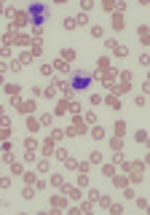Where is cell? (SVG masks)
<instances>
[{"label":"cell","mask_w":150,"mask_h":215,"mask_svg":"<svg viewBox=\"0 0 150 215\" xmlns=\"http://www.w3.org/2000/svg\"><path fill=\"white\" fill-rule=\"evenodd\" d=\"M89 83H91V75L86 70H72V78H70L72 92H83V89H89Z\"/></svg>","instance_id":"cell-1"},{"label":"cell","mask_w":150,"mask_h":215,"mask_svg":"<svg viewBox=\"0 0 150 215\" xmlns=\"http://www.w3.org/2000/svg\"><path fill=\"white\" fill-rule=\"evenodd\" d=\"M27 13H30V19H32V24H43V22L48 19V8L46 6H40V3H32V6L27 8Z\"/></svg>","instance_id":"cell-2"},{"label":"cell","mask_w":150,"mask_h":215,"mask_svg":"<svg viewBox=\"0 0 150 215\" xmlns=\"http://www.w3.org/2000/svg\"><path fill=\"white\" fill-rule=\"evenodd\" d=\"M54 67H56L59 73H70V65H67V62H65V59H62V57H59V59H56V62H54Z\"/></svg>","instance_id":"cell-3"},{"label":"cell","mask_w":150,"mask_h":215,"mask_svg":"<svg viewBox=\"0 0 150 215\" xmlns=\"http://www.w3.org/2000/svg\"><path fill=\"white\" fill-rule=\"evenodd\" d=\"M16 105H19V113H32V102H16Z\"/></svg>","instance_id":"cell-4"},{"label":"cell","mask_w":150,"mask_h":215,"mask_svg":"<svg viewBox=\"0 0 150 215\" xmlns=\"http://www.w3.org/2000/svg\"><path fill=\"white\" fill-rule=\"evenodd\" d=\"M102 175H104V178H113V175H115V167H113V164H104V167H102Z\"/></svg>","instance_id":"cell-5"},{"label":"cell","mask_w":150,"mask_h":215,"mask_svg":"<svg viewBox=\"0 0 150 215\" xmlns=\"http://www.w3.org/2000/svg\"><path fill=\"white\" fill-rule=\"evenodd\" d=\"M62 24H65V30H75L78 27V19H65Z\"/></svg>","instance_id":"cell-6"},{"label":"cell","mask_w":150,"mask_h":215,"mask_svg":"<svg viewBox=\"0 0 150 215\" xmlns=\"http://www.w3.org/2000/svg\"><path fill=\"white\" fill-rule=\"evenodd\" d=\"M91 137H94V140H102V137H104V129L94 127V129H91Z\"/></svg>","instance_id":"cell-7"},{"label":"cell","mask_w":150,"mask_h":215,"mask_svg":"<svg viewBox=\"0 0 150 215\" xmlns=\"http://www.w3.org/2000/svg\"><path fill=\"white\" fill-rule=\"evenodd\" d=\"M67 196H70V199H78L80 191H78V188H67Z\"/></svg>","instance_id":"cell-8"},{"label":"cell","mask_w":150,"mask_h":215,"mask_svg":"<svg viewBox=\"0 0 150 215\" xmlns=\"http://www.w3.org/2000/svg\"><path fill=\"white\" fill-rule=\"evenodd\" d=\"M126 132V124H123V121H118V124H115V134H123Z\"/></svg>","instance_id":"cell-9"},{"label":"cell","mask_w":150,"mask_h":215,"mask_svg":"<svg viewBox=\"0 0 150 215\" xmlns=\"http://www.w3.org/2000/svg\"><path fill=\"white\" fill-rule=\"evenodd\" d=\"M113 27H115V30H123V19H121V16H115V22H113Z\"/></svg>","instance_id":"cell-10"},{"label":"cell","mask_w":150,"mask_h":215,"mask_svg":"<svg viewBox=\"0 0 150 215\" xmlns=\"http://www.w3.org/2000/svg\"><path fill=\"white\" fill-rule=\"evenodd\" d=\"M104 43H107V48H118V40H115V38H107Z\"/></svg>","instance_id":"cell-11"},{"label":"cell","mask_w":150,"mask_h":215,"mask_svg":"<svg viewBox=\"0 0 150 215\" xmlns=\"http://www.w3.org/2000/svg\"><path fill=\"white\" fill-rule=\"evenodd\" d=\"M22 67H24V62H22V59H16V62H11V70H22Z\"/></svg>","instance_id":"cell-12"},{"label":"cell","mask_w":150,"mask_h":215,"mask_svg":"<svg viewBox=\"0 0 150 215\" xmlns=\"http://www.w3.org/2000/svg\"><path fill=\"white\" fill-rule=\"evenodd\" d=\"M137 140H139V142L148 140V132H145V129H139V132H137Z\"/></svg>","instance_id":"cell-13"},{"label":"cell","mask_w":150,"mask_h":215,"mask_svg":"<svg viewBox=\"0 0 150 215\" xmlns=\"http://www.w3.org/2000/svg\"><path fill=\"white\" fill-rule=\"evenodd\" d=\"M91 35L94 38H102V27H91Z\"/></svg>","instance_id":"cell-14"},{"label":"cell","mask_w":150,"mask_h":215,"mask_svg":"<svg viewBox=\"0 0 150 215\" xmlns=\"http://www.w3.org/2000/svg\"><path fill=\"white\" fill-rule=\"evenodd\" d=\"M56 159H62V161L67 159V151H65V148H59V151H56Z\"/></svg>","instance_id":"cell-15"},{"label":"cell","mask_w":150,"mask_h":215,"mask_svg":"<svg viewBox=\"0 0 150 215\" xmlns=\"http://www.w3.org/2000/svg\"><path fill=\"white\" fill-rule=\"evenodd\" d=\"M38 169L40 172H48V161H38Z\"/></svg>","instance_id":"cell-16"}]
</instances>
